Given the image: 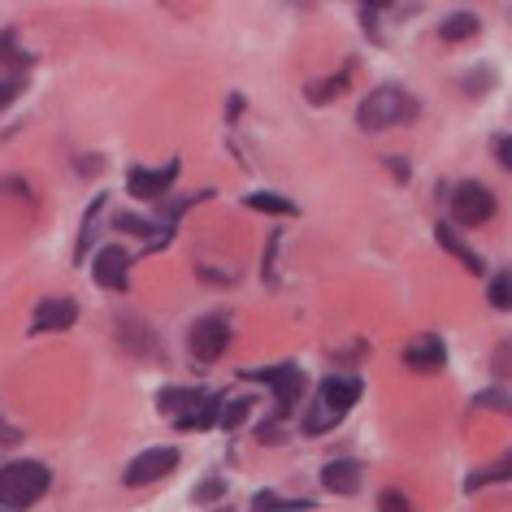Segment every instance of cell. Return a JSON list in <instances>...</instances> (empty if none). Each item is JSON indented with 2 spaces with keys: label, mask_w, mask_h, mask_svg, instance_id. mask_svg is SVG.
<instances>
[{
  "label": "cell",
  "mask_w": 512,
  "mask_h": 512,
  "mask_svg": "<svg viewBox=\"0 0 512 512\" xmlns=\"http://www.w3.org/2000/svg\"><path fill=\"white\" fill-rule=\"evenodd\" d=\"M404 365L413 369V374H439V369L447 365V348L439 335H421L404 348Z\"/></svg>",
  "instance_id": "9"
},
{
  "label": "cell",
  "mask_w": 512,
  "mask_h": 512,
  "mask_svg": "<svg viewBox=\"0 0 512 512\" xmlns=\"http://www.w3.org/2000/svg\"><path fill=\"white\" fill-rule=\"evenodd\" d=\"M174 469H178V452H174V447H148V452H139L131 465H126L122 482L126 486H148V482L170 478Z\"/></svg>",
  "instance_id": "6"
},
{
  "label": "cell",
  "mask_w": 512,
  "mask_h": 512,
  "mask_svg": "<svg viewBox=\"0 0 512 512\" xmlns=\"http://www.w3.org/2000/svg\"><path fill=\"white\" fill-rule=\"evenodd\" d=\"M53 486V473L40 460H9L0 465V512H27Z\"/></svg>",
  "instance_id": "2"
},
{
  "label": "cell",
  "mask_w": 512,
  "mask_h": 512,
  "mask_svg": "<svg viewBox=\"0 0 512 512\" xmlns=\"http://www.w3.org/2000/svg\"><path fill=\"white\" fill-rule=\"evenodd\" d=\"M348 79H352V70H339V74H330V79H322V83L304 87V96H309L313 105H326V100H335V96L348 92Z\"/></svg>",
  "instance_id": "16"
},
{
  "label": "cell",
  "mask_w": 512,
  "mask_h": 512,
  "mask_svg": "<svg viewBox=\"0 0 512 512\" xmlns=\"http://www.w3.org/2000/svg\"><path fill=\"white\" fill-rule=\"evenodd\" d=\"M378 512H413V499H408L404 491H382Z\"/></svg>",
  "instance_id": "25"
},
{
  "label": "cell",
  "mask_w": 512,
  "mask_h": 512,
  "mask_svg": "<svg viewBox=\"0 0 512 512\" xmlns=\"http://www.w3.org/2000/svg\"><path fill=\"white\" fill-rule=\"evenodd\" d=\"M174 178H178V161H170L165 170L131 165V170H126V187H131V196H139V200H161V196H170Z\"/></svg>",
  "instance_id": "8"
},
{
  "label": "cell",
  "mask_w": 512,
  "mask_h": 512,
  "mask_svg": "<svg viewBox=\"0 0 512 512\" xmlns=\"http://www.w3.org/2000/svg\"><path fill=\"white\" fill-rule=\"evenodd\" d=\"M499 478H508V460H499V465H495V469H486V473H473V478H465V491H478V486L499 482Z\"/></svg>",
  "instance_id": "26"
},
{
  "label": "cell",
  "mask_w": 512,
  "mask_h": 512,
  "mask_svg": "<svg viewBox=\"0 0 512 512\" xmlns=\"http://www.w3.org/2000/svg\"><path fill=\"white\" fill-rule=\"evenodd\" d=\"M256 439H261V443H283V434H278V421H265V426L256 430Z\"/></svg>",
  "instance_id": "29"
},
{
  "label": "cell",
  "mask_w": 512,
  "mask_h": 512,
  "mask_svg": "<svg viewBox=\"0 0 512 512\" xmlns=\"http://www.w3.org/2000/svg\"><path fill=\"white\" fill-rule=\"evenodd\" d=\"M217 512H235V508H217Z\"/></svg>",
  "instance_id": "31"
},
{
  "label": "cell",
  "mask_w": 512,
  "mask_h": 512,
  "mask_svg": "<svg viewBox=\"0 0 512 512\" xmlns=\"http://www.w3.org/2000/svg\"><path fill=\"white\" fill-rule=\"evenodd\" d=\"M252 378H261V382H270L274 387V400H278V413H291V408L300 404V395H304V369L300 365H274V369H261V374H252Z\"/></svg>",
  "instance_id": "7"
},
{
  "label": "cell",
  "mask_w": 512,
  "mask_h": 512,
  "mask_svg": "<svg viewBox=\"0 0 512 512\" xmlns=\"http://www.w3.org/2000/svg\"><path fill=\"white\" fill-rule=\"evenodd\" d=\"M495 152H499V165H512V152H508V139L504 135L495 139Z\"/></svg>",
  "instance_id": "30"
},
{
  "label": "cell",
  "mask_w": 512,
  "mask_h": 512,
  "mask_svg": "<svg viewBox=\"0 0 512 512\" xmlns=\"http://www.w3.org/2000/svg\"><path fill=\"white\" fill-rule=\"evenodd\" d=\"M18 35L14 31H0V61H14V66H27V57L18 53Z\"/></svg>",
  "instance_id": "27"
},
{
  "label": "cell",
  "mask_w": 512,
  "mask_h": 512,
  "mask_svg": "<svg viewBox=\"0 0 512 512\" xmlns=\"http://www.w3.org/2000/svg\"><path fill=\"white\" fill-rule=\"evenodd\" d=\"M22 92H27V66H22V70H9L5 79H0V113L14 105Z\"/></svg>",
  "instance_id": "21"
},
{
  "label": "cell",
  "mask_w": 512,
  "mask_h": 512,
  "mask_svg": "<svg viewBox=\"0 0 512 512\" xmlns=\"http://www.w3.org/2000/svg\"><path fill=\"white\" fill-rule=\"evenodd\" d=\"M217 404H222V395H209V391H204L200 404L191 408V413L178 417V430H209L213 421H217Z\"/></svg>",
  "instance_id": "14"
},
{
  "label": "cell",
  "mask_w": 512,
  "mask_h": 512,
  "mask_svg": "<svg viewBox=\"0 0 512 512\" xmlns=\"http://www.w3.org/2000/svg\"><path fill=\"white\" fill-rule=\"evenodd\" d=\"M252 508L256 512H309L313 504L309 499H283V495H274V491H261L252 499Z\"/></svg>",
  "instance_id": "20"
},
{
  "label": "cell",
  "mask_w": 512,
  "mask_h": 512,
  "mask_svg": "<svg viewBox=\"0 0 512 512\" xmlns=\"http://www.w3.org/2000/svg\"><path fill=\"white\" fill-rule=\"evenodd\" d=\"M495 217V196L482 183H456L452 187V222L456 226H482Z\"/></svg>",
  "instance_id": "4"
},
{
  "label": "cell",
  "mask_w": 512,
  "mask_h": 512,
  "mask_svg": "<svg viewBox=\"0 0 512 512\" xmlns=\"http://www.w3.org/2000/svg\"><path fill=\"white\" fill-rule=\"evenodd\" d=\"M417 118V100L404 92V87H378V92H369L361 100V109H356V122H361V131H387V126H400V122H413Z\"/></svg>",
  "instance_id": "3"
},
{
  "label": "cell",
  "mask_w": 512,
  "mask_h": 512,
  "mask_svg": "<svg viewBox=\"0 0 512 512\" xmlns=\"http://www.w3.org/2000/svg\"><path fill=\"white\" fill-rule=\"evenodd\" d=\"M100 209H105V196H96L92 204H87L83 235H79V256H74V261H87V256H92V239H96V226H100Z\"/></svg>",
  "instance_id": "19"
},
{
  "label": "cell",
  "mask_w": 512,
  "mask_h": 512,
  "mask_svg": "<svg viewBox=\"0 0 512 512\" xmlns=\"http://www.w3.org/2000/svg\"><path fill=\"white\" fill-rule=\"evenodd\" d=\"M434 235H439V243H443L447 252H456V256H460V265H465V270H473V274H482V270H486V261H482V256L473 252L469 243L460 239V235H456V230L447 226V222H439V230H434Z\"/></svg>",
  "instance_id": "13"
},
{
  "label": "cell",
  "mask_w": 512,
  "mask_h": 512,
  "mask_svg": "<svg viewBox=\"0 0 512 512\" xmlns=\"http://www.w3.org/2000/svg\"><path fill=\"white\" fill-rule=\"evenodd\" d=\"M439 35L447 44H460V40H469V35H478V14H469V9H460V14H452L439 27Z\"/></svg>",
  "instance_id": "17"
},
{
  "label": "cell",
  "mask_w": 512,
  "mask_h": 512,
  "mask_svg": "<svg viewBox=\"0 0 512 512\" xmlns=\"http://www.w3.org/2000/svg\"><path fill=\"white\" fill-rule=\"evenodd\" d=\"M74 317H79V304L53 296V300H40V304H35L31 330H35V335H48V330H70Z\"/></svg>",
  "instance_id": "10"
},
{
  "label": "cell",
  "mask_w": 512,
  "mask_h": 512,
  "mask_svg": "<svg viewBox=\"0 0 512 512\" xmlns=\"http://www.w3.org/2000/svg\"><path fill=\"white\" fill-rule=\"evenodd\" d=\"M200 395H204V391L170 387V391H161V395H157V408H161V413H174V417H183V413H191V408L200 404Z\"/></svg>",
  "instance_id": "15"
},
{
  "label": "cell",
  "mask_w": 512,
  "mask_h": 512,
  "mask_svg": "<svg viewBox=\"0 0 512 512\" xmlns=\"http://www.w3.org/2000/svg\"><path fill=\"white\" fill-rule=\"evenodd\" d=\"M126 270H131V252H126V248H100V252H96L92 274H96L100 287L122 291V287H126Z\"/></svg>",
  "instance_id": "11"
},
{
  "label": "cell",
  "mask_w": 512,
  "mask_h": 512,
  "mask_svg": "<svg viewBox=\"0 0 512 512\" xmlns=\"http://www.w3.org/2000/svg\"><path fill=\"white\" fill-rule=\"evenodd\" d=\"M361 478H365V469L356 465V460H330L322 469V486L335 495H356L361 491Z\"/></svg>",
  "instance_id": "12"
},
{
  "label": "cell",
  "mask_w": 512,
  "mask_h": 512,
  "mask_svg": "<svg viewBox=\"0 0 512 512\" xmlns=\"http://www.w3.org/2000/svg\"><path fill=\"white\" fill-rule=\"evenodd\" d=\"M248 395H239V400H222V404H217V426H222V430H235L239 426V421L243 417H248Z\"/></svg>",
  "instance_id": "22"
},
{
  "label": "cell",
  "mask_w": 512,
  "mask_h": 512,
  "mask_svg": "<svg viewBox=\"0 0 512 512\" xmlns=\"http://www.w3.org/2000/svg\"><path fill=\"white\" fill-rule=\"evenodd\" d=\"M222 495H226V482L222 478H204V482H196V491H191L196 504H209V499H222Z\"/></svg>",
  "instance_id": "23"
},
{
  "label": "cell",
  "mask_w": 512,
  "mask_h": 512,
  "mask_svg": "<svg viewBox=\"0 0 512 512\" xmlns=\"http://www.w3.org/2000/svg\"><path fill=\"white\" fill-rule=\"evenodd\" d=\"M187 348H191V356H196V365L222 361V352L230 348V322L226 317H204V322L191 326Z\"/></svg>",
  "instance_id": "5"
},
{
  "label": "cell",
  "mask_w": 512,
  "mask_h": 512,
  "mask_svg": "<svg viewBox=\"0 0 512 512\" xmlns=\"http://www.w3.org/2000/svg\"><path fill=\"white\" fill-rule=\"evenodd\" d=\"M22 443V430L14 426V421H5V413H0V447H14Z\"/></svg>",
  "instance_id": "28"
},
{
  "label": "cell",
  "mask_w": 512,
  "mask_h": 512,
  "mask_svg": "<svg viewBox=\"0 0 512 512\" xmlns=\"http://www.w3.org/2000/svg\"><path fill=\"white\" fill-rule=\"evenodd\" d=\"M356 400H361V378H352V374H330V378H322V382H317L313 404L304 408V434L335 430L339 421L352 413Z\"/></svg>",
  "instance_id": "1"
},
{
  "label": "cell",
  "mask_w": 512,
  "mask_h": 512,
  "mask_svg": "<svg viewBox=\"0 0 512 512\" xmlns=\"http://www.w3.org/2000/svg\"><path fill=\"white\" fill-rule=\"evenodd\" d=\"M248 209H256V213H274V217H296V204L291 200H283V196H274V191H252L248 200Z\"/></svg>",
  "instance_id": "18"
},
{
  "label": "cell",
  "mask_w": 512,
  "mask_h": 512,
  "mask_svg": "<svg viewBox=\"0 0 512 512\" xmlns=\"http://www.w3.org/2000/svg\"><path fill=\"white\" fill-rule=\"evenodd\" d=\"M491 304H495V309H508V304H512V278L508 274L491 278Z\"/></svg>",
  "instance_id": "24"
}]
</instances>
